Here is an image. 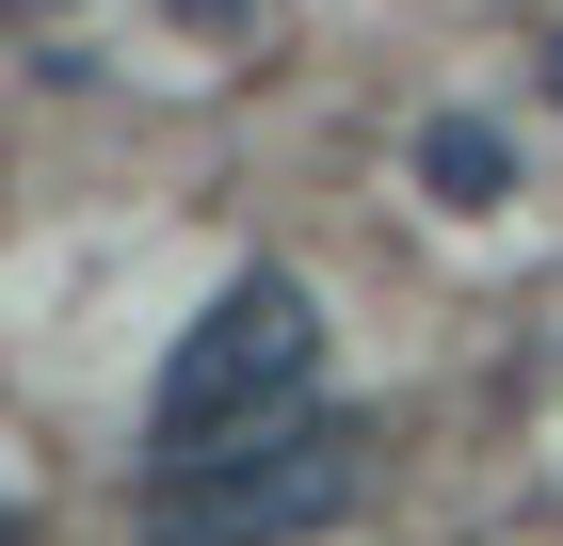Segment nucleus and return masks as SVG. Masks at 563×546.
Wrapping results in <instances>:
<instances>
[{
	"label": "nucleus",
	"mask_w": 563,
	"mask_h": 546,
	"mask_svg": "<svg viewBox=\"0 0 563 546\" xmlns=\"http://www.w3.org/2000/svg\"><path fill=\"white\" fill-rule=\"evenodd\" d=\"M0 16H81V0H0Z\"/></svg>",
	"instance_id": "nucleus-5"
},
{
	"label": "nucleus",
	"mask_w": 563,
	"mask_h": 546,
	"mask_svg": "<svg viewBox=\"0 0 563 546\" xmlns=\"http://www.w3.org/2000/svg\"><path fill=\"white\" fill-rule=\"evenodd\" d=\"M548 97H563V16H548Z\"/></svg>",
	"instance_id": "nucleus-7"
},
{
	"label": "nucleus",
	"mask_w": 563,
	"mask_h": 546,
	"mask_svg": "<svg viewBox=\"0 0 563 546\" xmlns=\"http://www.w3.org/2000/svg\"><path fill=\"white\" fill-rule=\"evenodd\" d=\"M306 386H322V305H306V274H225V290H210V322L177 337V370H162V419H145V450H162V466H194V450H225V434L290 419Z\"/></svg>",
	"instance_id": "nucleus-2"
},
{
	"label": "nucleus",
	"mask_w": 563,
	"mask_h": 546,
	"mask_svg": "<svg viewBox=\"0 0 563 546\" xmlns=\"http://www.w3.org/2000/svg\"><path fill=\"white\" fill-rule=\"evenodd\" d=\"M162 16H177V33H210V48H242V33H258V0H162Z\"/></svg>",
	"instance_id": "nucleus-4"
},
{
	"label": "nucleus",
	"mask_w": 563,
	"mask_h": 546,
	"mask_svg": "<svg viewBox=\"0 0 563 546\" xmlns=\"http://www.w3.org/2000/svg\"><path fill=\"white\" fill-rule=\"evenodd\" d=\"M419 193L434 210H516V129L499 113H434L419 129Z\"/></svg>",
	"instance_id": "nucleus-3"
},
{
	"label": "nucleus",
	"mask_w": 563,
	"mask_h": 546,
	"mask_svg": "<svg viewBox=\"0 0 563 546\" xmlns=\"http://www.w3.org/2000/svg\"><path fill=\"white\" fill-rule=\"evenodd\" d=\"M354 499H371V434L290 402V419L162 466V482H145V546H322Z\"/></svg>",
	"instance_id": "nucleus-1"
},
{
	"label": "nucleus",
	"mask_w": 563,
	"mask_h": 546,
	"mask_svg": "<svg viewBox=\"0 0 563 546\" xmlns=\"http://www.w3.org/2000/svg\"><path fill=\"white\" fill-rule=\"evenodd\" d=\"M0 546H33V514H16V499H0Z\"/></svg>",
	"instance_id": "nucleus-6"
}]
</instances>
